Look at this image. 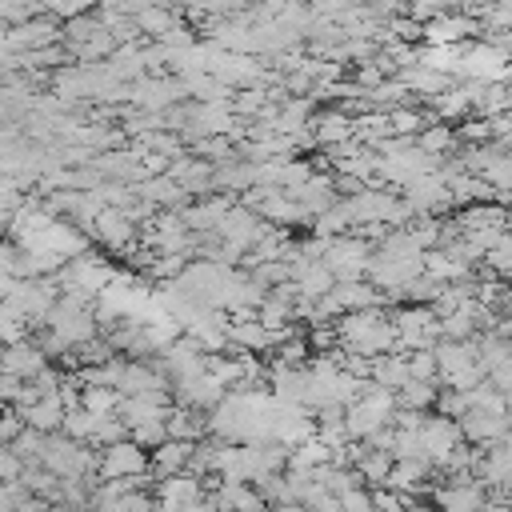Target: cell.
Wrapping results in <instances>:
<instances>
[{
    "instance_id": "1",
    "label": "cell",
    "mask_w": 512,
    "mask_h": 512,
    "mask_svg": "<svg viewBox=\"0 0 512 512\" xmlns=\"http://www.w3.org/2000/svg\"><path fill=\"white\" fill-rule=\"evenodd\" d=\"M152 468V456L136 444V440H120V444H108L96 460V476L100 480H128V476H144Z\"/></svg>"
},
{
    "instance_id": "2",
    "label": "cell",
    "mask_w": 512,
    "mask_h": 512,
    "mask_svg": "<svg viewBox=\"0 0 512 512\" xmlns=\"http://www.w3.org/2000/svg\"><path fill=\"white\" fill-rule=\"evenodd\" d=\"M48 368V356L40 352V344H32V340H20V344H12V348H0V372L4 376H16V380H36L40 372Z\"/></svg>"
},
{
    "instance_id": "3",
    "label": "cell",
    "mask_w": 512,
    "mask_h": 512,
    "mask_svg": "<svg viewBox=\"0 0 512 512\" xmlns=\"http://www.w3.org/2000/svg\"><path fill=\"white\" fill-rule=\"evenodd\" d=\"M88 232H92L100 244H108V248H124V244L132 240V216H128V212H116V208H104V212L88 224Z\"/></svg>"
},
{
    "instance_id": "4",
    "label": "cell",
    "mask_w": 512,
    "mask_h": 512,
    "mask_svg": "<svg viewBox=\"0 0 512 512\" xmlns=\"http://www.w3.org/2000/svg\"><path fill=\"white\" fill-rule=\"evenodd\" d=\"M16 416L24 420V428H36V432H44V436H52V432H60L64 428V404H60V396H48V400H36L32 408H16Z\"/></svg>"
},
{
    "instance_id": "5",
    "label": "cell",
    "mask_w": 512,
    "mask_h": 512,
    "mask_svg": "<svg viewBox=\"0 0 512 512\" xmlns=\"http://www.w3.org/2000/svg\"><path fill=\"white\" fill-rule=\"evenodd\" d=\"M196 500H204V484H200V476H188V472L168 476L156 488V504H164V508H180V504H196Z\"/></svg>"
},
{
    "instance_id": "6",
    "label": "cell",
    "mask_w": 512,
    "mask_h": 512,
    "mask_svg": "<svg viewBox=\"0 0 512 512\" xmlns=\"http://www.w3.org/2000/svg\"><path fill=\"white\" fill-rule=\"evenodd\" d=\"M308 128H312V140H316V144L340 148V144L352 140V116H344V112H320V116H312Z\"/></svg>"
},
{
    "instance_id": "7",
    "label": "cell",
    "mask_w": 512,
    "mask_h": 512,
    "mask_svg": "<svg viewBox=\"0 0 512 512\" xmlns=\"http://www.w3.org/2000/svg\"><path fill=\"white\" fill-rule=\"evenodd\" d=\"M228 340L240 348V356H244V352H264L268 344H276V336H272L260 320H248V316H240V320L228 324Z\"/></svg>"
},
{
    "instance_id": "8",
    "label": "cell",
    "mask_w": 512,
    "mask_h": 512,
    "mask_svg": "<svg viewBox=\"0 0 512 512\" xmlns=\"http://www.w3.org/2000/svg\"><path fill=\"white\" fill-rule=\"evenodd\" d=\"M460 72L480 76V80H496V76L508 72V64H504V56H500L496 48H468V52L460 56Z\"/></svg>"
},
{
    "instance_id": "9",
    "label": "cell",
    "mask_w": 512,
    "mask_h": 512,
    "mask_svg": "<svg viewBox=\"0 0 512 512\" xmlns=\"http://www.w3.org/2000/svg\"><path fill=\"white\" fill-rule=\"evenodd\" d=\"M188 460H192V444L168 440V444H160V448H156V456H152V468L160 472V480H168V476H180V472L188 468Z\"/></svg>"
},
{
    "instance_id": "10",
    "label": "cell",
    "mask_w": 512,
    "mask_h": 512,
    "mask_svg": "<svg viewBox=\"0 0 512 512\" xmlns=\"http://www.w3.org/2000/svg\"><path fill=\"white\" fill-rule=\"evenodd\" d=\"M436 500H440L444 512H484V500H480L476 484H448L444 492H436Z\"/></svg>"
},
{
    "instance_id": "11",
    "label": "cell",
    "mask_w": 512,
    "mask_h": 512,
    "mask_svg": "<svg viewBox=\"0 0 512 512\" xmlns=\"http://www.w3.org/2000/svg\"><path fill=\"white\" fill-rule=\"evenodd\" d=\"M44 444H48V436H44V432L24 428L8 448L20 456V464H24V468H40V460H44Z\"/></svg>"
},
{
    "instance_id": "12",
    "label": "cell",
    "mask_w": 512,
    "mask_h": 512,
    "mask_svg": "<svg viewBox=\"0 0 512 512\" xmlns=\"http://www.w3.org/2000/svg\"><path fill=\"white\" fill-rule=\"evenodd\" d=\"M424 472H428V460H396L384 488H392V492H412Z\"/></svg>"
},
{
    "instance_id": "13",
    "label": "cell",
    "mask_w": 512,
    "mask_h": 512,
    "mask_svg": "<svg viewBox=\"0 0 512 512\" xmlns=\"http://www.w3.org/2000/svg\"><path fill=\"white\" fill-rule=\"evenodd\" d=\"M24 476V464H20V456L8 448V444H0V484H16Z\"/></svg>"
},
{
    "instance_id": "14",
    "label": "cell",
    "mask_w": 512,
    "mask_h": 512,
    "mask_svg": "<svg viewBox=\"0 0 512 512\" xmlns=\"http://www.w3.org/2000/svg\"><path fill=\"white\" fill-rule=\"evenodd\" d=\"M20 432H24V420L16 416V408L12 412H0V444H12Z\"/></svg>"
},
{
    "instance_id": "15",
    "label": "cell",
    "mask_w": 512,
    "mask_h": 512,
    "mask_svg": "<svg viewBox=\"0 0 512 512\" xmlns=\"http://www.w3.org/2000/svg\"><path fill=\"white\" fill-rule=\"evenodd\" d=\"M260 104H264V92H240L236 112H260Z\"/></svg>"
},
{
    "instance_id": "16",
    "label": "cell",
    "mask_w": 512,
    "mask_h": 512,
    "mask_svg": "<svg viewBox=\"0 0 512 512\" xmlns=\"http://www.w3.org/2000/svg\"><path fill=\"white\" fill-rule=\"evenodd\" d=\"M492 264H496V268H504V272L512 268V240H500V248L492 252Z\"/></svg>"
}]
</instances>
